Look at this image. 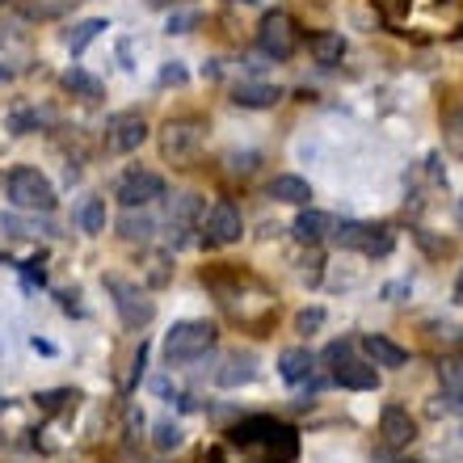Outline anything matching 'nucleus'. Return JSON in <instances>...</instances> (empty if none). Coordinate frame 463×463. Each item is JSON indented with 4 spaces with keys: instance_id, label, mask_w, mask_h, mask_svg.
I'll return each instance as SVG.
<instances>
[{
    "instance_id": "22",
    "label": "nucleus",
    "mask_w": 463,
    "mask_h": 463,
    "mask_svg": "<svg viewBox=\"0 0 463 463\" xmlns=\"http://www.w3.org/2000/svg\"><path fill=\"white\" fill-rule=\"evenodd\" d=\"M63 89H68V93H76V98H85V101H98L101 98V80H98V76H89L85 68L63 72Z\"/></svg>"
},
{
    "instance_id": "6",
    "label": "nucleus",
    "mask_w": 463,
    "mask_h": 463,
    "mask_svg": "<svg viewBox=\"0 0 463 463\" xmlns=\"http://www.w3.org/2000/svg\"><path fill=\"white\" fill-rule=\"evenodd\" d=\"M207 144V122L203 118H169L160 131V152L169 160H190Z\"/></svg>"
},
{
    "instance_id": "38",
    "label": "nucleus",
    "mask_w": 463,
    "mask_h": 463,
    "mask_svg": "<svg viewBox=\"0 0 463 463\" xmlns=\"http://www.w3.org/2000/svg\"><path fill=\"white\" fill-rule=\"evenodd\" d=\"M0 409H5V401H0Z\"/></svg>"
},
{
    "instance_id": "20",
    "label": "nucleus",
    "mask_w": 463,
    "mask_h": 463,
    "mask_svg": "<svg viewBox=\"0 0 463 463\" xmlns=\"http://www.w3.org/2000/svg\"><path fill=\"white\" fill-rule=\"evenodd\" d=\"M76 223H80V232H89V236L106 232V198H85V203L76 207Z\"/></svg>"
},
{
    "instance_id": "36",
    "label": "nucleus",
    "mask_w": 463,
    "mask_h": 463,
    "mask_svg": "<svg viewBox=\"0 0 463 463\" xmlns=\"http://www.w3.org/2000/svg\"><path fill=\"white\" fill-rule=\"evenodd\" d=\"M383 463H413V459H383Z\"/></svg>"
},
{
    "instance_id": "3",
    "label": "nucleus",
    "mask_w": 463,
    "mask_h": 463,
    "mask_svg": "<svg viewBox=\"0 0 463 463\" xmlns=\"http://www.w3.org/2000/svg\"><path fill=\"white\" fill-rule=\"evenodd\" d=\"M9 203L17 211H30V215H47L55 207V185L43 177L38 169H13L9 173Z\"/></svg>"
},
{
    "instance_id": "13",
    "label": "nucleus",
    "mask_w": 463,
    "mask_h": 463,
    "mask_svg": "<svg viewBox=\"0 0 463 463\" xmlns=\"http://www.w3.org/2000/svg\"><path fill=\"white\" fill-rule=\"evenodd\" d=\"M358 345H363V354H366V363H371V366H392V371H396V366L409 363V350H401L396 342L379 337V333H366Z\"/></svg>"
},
{
    "instance_id": "7",
    "label": "nucleus",
    "mask_w": 463,
    "mask_h": 463,
    "mask_svg": "<svg viewBox=\"0 0 463 463\" xmlns=\"http://www.w3.org/2000/svg\"><path fill=\"white\" fill-rule=\"evenodd\" d=\"M350 350H354L350 342H333L329 354H325L333 363V383H342V388H350V392H371L379 383V371L371 363L350 358Z\"/></svg>"
},
{
    "instance_id": "17",
    "label": "nucleus",
    "mask_w": 463,
    "mask_h": 463,
    "mask_svg": "<svg viewBox=\"0 0 463 463\" xmlns=\"http://www.w3.org/2000/svg\"><path fill=\"white\" fill-rule=\"evenodd\" d=\"M269 198L274 203H287V207H307V198H312V185L304 177H291V173H282L269 182Z\"/></svg>"
},
{
    "instance_id": "27",
    "label": "nucleus",
    "mask_w": 463,
    "mask_h": 463,
    "mask_svg": "<svg viewBox=\"0 0 463 463\" xmlns=\"http://www.w3.org/2000/svg\"><path fill=\"white\" fill-rule=\"evenodd\" d=\"M182 426H177V421H160L156 426V447L160 451H177V447H182Z\"/></svg>"
},
{
    "instance_id": "32",
    "label": "nucleus",
    "mask_w": 463,
    "mask_h": 463,
    "mask_svg": "<svg viewBox=\"0 0 463 463\" xmlns=\"http://www.w3.org/2000/svg\"><path fill=\"white\" fill-rule=\"evenodd\" d=\"M194 25V13H177V17H169V34H185Z\"/></svg>"
},
{
    "instance_id": "30",
    "label": "nucleus",
    "mask_w": 463,
    "mask_h": 463,
    "mask_svg": "<svg viewBox=\"0 0 463 463\" xmlns=\"http://www.w3.org/2000/svg\"><path fill=\"white\" fill-rule=\"evenodd\" d=\"M430 333H434L439 342H463V329H459V325H430Z\"/></svg>"
},
{
    "instance_id": "26",
    "label": "nucleus",
    "mask_w": 463,
    "mask_h": 463,
    "mask_svg": "<svg viewBox=\"0 0 463 463\" xmlns=\"http://www.w3.org/2000/svg\"><path fill=\"white\" fill-rule=\"evenodd\" d=\"M439 379L451 392H463V358H442V363H439Z\"/></svg>"
},
{
    "instance_id": "35",
    "label": "nucleus",
    "mask_w": 463,
    "mask_h": 463,
    "mask_svg": "<svg viewBox=\"0 0 463 463\" xmlns=\"http://www.w3.org/2000/svg\"><path fill=\"white\" fill-rule=\"evenodd\" d=\"M455 295H459V299H463V274H459V282H455Z\"/></svg>"
},
{
    "instance_id": "31",
    "label": "nucleus",
    "mask_w": 463,
    "mask_h": 463,
    "mask_svg": "<svg viewBox=\"0 0 463 463\" xmlns=\"http://www.w3.org/2000/svg\"><path fill=\"white\" fill-rule=\"evenodd\" d=\"M409 291H413L409 282H388V287H383V299H388V304H401V295H409Z\"/></svg>"
},
{
    "instance_id": "2",
    "label": "nucleus",
    "mask_w": 463,
    "mask_h": 463,
    "mask_svg": "<svg viewBox=\"0 0 463 463\" xmlns=\"http://www.w3.org/2000/svg\"><path fill=\"white\" fill-rule=\"evenodd\" d=\"M215 337H220V329H215L211 320H182V325H173L169 337H165V358H169V366L198 363V358L215 345Z\"/></svg>"
},
{
    "instance_id": "12",
    "label": "nucleus",
    "mask_w": 463,
    "mask_h": 463,
    "mask_svg": "<svg viewBox=\"0 0 463 463\" xmlns=\"http://www.w3.org/2000/svg\"><path fill=\"white\" fill-rule=\"evenodd\" d=\"M203 215H207V207H203V198H198V194H177V198H173L169 228L177 232L173 241L182 244V241H185V232H194L198 223H203Z\"/></svg>"
},
{
    "instance_id": "25",
    "label": "nucleus",
    "mask_w": 463,
    "mask_h": 463,
    "mask_svg": "<svg viewBox=\"0 0 463 463\" xmlns=\"http://www.w3.org/2000/svg\"><path fill=\"white\" fill-rule=\"evenodd\" d=\"M392 244H396V236H392L388 228H371V232H366L363 253H366V257H388V253H392Z\"/></svg>"
},
{
    "instance_id": "18",
    "label": "nucleus",
    "mask_w": 463,
    "mask_h": 463,
    "mask_svg": "<svg viewBox=\"0 0 463 463\" xmlns=\"http://www.w3.org/2000/svg\"><path fill=\"white\" fill-rule=\"evenodd\" d=\"M333 232V215H325V211H299V220H295V236H299V241H320V236H329Z\"/></svg>"
},
{
    "instance_id": "16",
    "label": "nucleus",
    "mask_w": 463,
    "mask_h": 463,
    "mask_svg": "<svg viewBox=\"0 0 463 463\" xmlns=\"http://www.w3.org/2000/svg\"><path fill=\"white\" fill-rule=\"evenodd\" d=\"M312 371H317V358H312L304 345H291V350L279 354V375L287 379V383H304Z\"/></svg>"
},
{
    "instance_id": "28",
    "label": "nucleus",
    "mask_w": 463,
    "mask_h": 463,
    "mask_svg": "<svg viewBox=\"0 0 463 463\" xmlns=\"http://www.w3.org/2000/svg\"><path fill=\"white\" fill-rule=\"evenodd\" d=\"M38 122H51V114L47 110H17L9 118V127H13V135H25L30 127H38Z\"/></svg>"
},
{
    "instance_id": "21",
    "label": "nucleus",
    "mask_w": 463,
    "mask_h": 463,
    "mask_svg": "<svg viewBox=\"0 0 463 463\" xmlns=\"http://www.w3.org/2000/svg\"><path fill=\"white\" fill-rule=\"evenodd\" d=\"M312 55H317V63H325V68L342 63L345 60V38L342 34H317L312 38Z\"/></svg>"
},
{
    "instance_id": "1",
    "label": "nucleus",
    "mask_w": 463,
    "mask_h": 463,
    "mask_svg": "<svg viewBox=\"0 0 463 463\" xmlns=\"http://www.w3.org/2000/svg\"><path fill=\"white\" fill-rule=\"evenodd\" d=\"M232 442L249 455V463H291L299 455L295 447V430L269 421V417H253L232 430Z\"/></svg>"
},
{
    "instance_id": "15",
    "label": "nucleus",
    "mask_w": 463,
    "mask_h": 463,
    "mask_svg": "<svg viewBox=\"0 0 463 463\" xmlns=\"http://www.w3.org/2000/svg\"><path fill=\"white\" fill-rule=\"evenodd\" d=\"M253 375H257L253 354H228L223 366L215 371V383H220V388H241V383H253Z\"/></svg>"
},
{
    "instance_id": "10",
    "label": "nucleus",
    "mask_w": 463,
    "mask_h": 463,
    "mask_svg": "<svg viewBox=\"0 0 463 463\" xmlns=\"http://www.w3.org/2000/svg\"><path fill=\"white\" fill-rule=\"evenodd\" d=\"M147 139V122L144 114L135 110H122L114 114L110 122H106V147H110L114 156H127V152H135V147Z\"/></svg>"
},
{
    "instance_id": "39",
    "label": "nucleus",
    "mask_w": 463,
    "mask_h": 463,
    "mask_svg": "<svg viewBox=\"0 0 463 463\" xmlns=\"http://www.w3.org/2000/svg\"><path fill=\"white\" fill-rule=\"evenodd\" d=\"M0 5H5V0H0Z\"/></svg>"
},
{
    "instance_id": "19",
    "label": "nucleus",
    "mask_w": 463,
    "mask_h": 463,
    "mask_svg": "<svg viewBox=\"0 0 463 463\" xmlns=\"http://www.w3.org/2000/svg\"><path fill=\"white\" fill-rule=\"evenodd\" d=\"M118 232H122V241H152V232H156V220H152L147 211H122Z\"/></svg>"
},
{
    "instance_id": "37",
    "label": "nucleus",
    "mask_w": 463,
    "mask_h": 463,
    "mask_svg": "<svg viewBox=\"0 0 463 463\" xmlns=\"http://www.w3.org/2000/svg\"><path fill=\"white\" fill-rule=\"evenodd\" d=\"M241 5H253V0H241Z\"/></svg>"
},
{
    "instance_id": "8",
    "label": "nucleus",
    "mask_w": 463,
    "mask_h": 463,
    "mask_svg": "<svg viewBox=\"0 0 463 463\" xmlns=\"http://www.w3.org/2000/svg\"><path fill=\"white\" fill-rule=\"evenodd\" d=\"M114 198L122 203V211H147L152 203H160V198H165V177L135 169V173H127V177L118 182V194H114Z\"/></svg>"
},
{
    "instance_id": "23",
    "label": "nucleus",
    "mask_w": 463,
    "mask_h": 463,
    "mask_svg": "<svg viewBox=\"0 0 463 463\" xmlns=\"http://www.w3.org/2000/svg\"><path fill=\"white\" fill-rule=\"evenodd\" d=\"M101 30H110V25L101 22V17H85V22H76V25H72V34L63 38V43H68V51H72V55H80V51H85L89 43H93V38L101 34Z\"/></svg>"
},
{
    "instance_id": "4",
    "label": "nucleus",
    "mask_w": 463,
    "mask_h": 463,
    "mask_svg": "<svg viewBox=\"0 0 463 463\" xmlns=\"http://www.w3.org/2000/svg\"><path fill=\"white\" fill-rule=\"evenodd\" d=\"M106 291L114 295V307H118V317H122L127 329H144L147 320H152V312H156L139 282H127V279H118V274H106Z\"/></svg>"
},
{
    "instance_id": "5",
    "label": "nucleus",
    "mask_w": 463,
    "mask_h": 463,
    "mask_svg": "<svg viewBox=\"0 0 463 463\" xmlns=\"http://www.w3.org/2000/svg\"><path fill=\"white\" fill-rule=\"evenodd\" d=\"M257 47H261L266 60H291L295 47H299V30H295V22L287 13L274 9L261 17V25H257Z\"/></svg>"
},
{
    "instance_id": "33",
    "label": "nucleus",
    "mask_w": 463,
    "mask_h": 463,
    "mask_svg": "<svg viewBox=\"0 0 463 463\" xmlns=\"http://www.w3.org/2000/svg\"><path fill=\"white\" fill-rule=\"evenodd\" d=\"M160 80H165V85H182L185 68H177V63H173V68H165V72H160Z\"/></svg>"
},
{
    "instance_id": "34",
    "label": "nucleus",
    "mask_w": 463,
    "mask_h": 463,
    "mask_svg": "<svg viewBox=\"0 0 463 463\" xmlns=\"http://www.w3.org/2000/svg\"><path fill=\"white\" fill-rule=\"evenodd\" d=\"M451 135H455V139H459V135H463V110L451 118Z\"/></svg>"
},
{
    "instance_id": "11",
    "label": "nucleus",
    "mask_w": 463,
    "mask_h": 463,
    "mask_svg": "<svg viewBox=\"0 0 463 463\" xmlns=\"http://www.w3.org/2000/svg\"><path fill=\"white\" fill-rule=\"evenodd\" d=\"M379 434H383L388 447H409V442L417 439V421L404 413L401 404H388V409L379 413Z\"/></svg>"
},
{
    "instance_id": "9",
    "label": "nucleus",
    "mask_w": 463,
    "mask_h": 463,
    "mask_svg": "<svg viewBox=\"0 0 463 463\" xmlns=\"http://www.w3.org/2000/svg\"><path fill=\"white\" fill-rule=\"evenodd\" d=\"M203 241L215 244V249H223V244H236L241 241V232H244V220H241V211L232 207V203H215V207L203 215Z\"/></svg>"
},
{
    "instance_id": "29",
    "label": "nucleus",
    "mask_w": 463,
    "mask_h": 463,
    "mask_svg": "<svg viewBox=\"0 0 463 463\" xmlns=\"http://www.w3.org/2000/svg\"><path fill=\"white\" fill-rule=\"evenodd\" d=\"M320 325H325V307H307V312H299V320H295L299 333H317Z\"/></svg>"
},
{
    "instance_id": "24",
    "label": "nucleus",
    "mask_w": 463,
    "mask_h": 463,
    "mask_svg": "<svg viewBox=\"0 0 463 463\" xmlns=\"http://www.w3.org/2000/svg\"><path fill=\"white\" fill-rule=\"evenodd\" d=\"M366 223H354V220H345V223H333V241L342 244V249H363L366 244Z\"/></svg>"
},
{
    "instance_id": "14",
    "label": "nucleus",
    "mask_w": 463,
    "mask_h": 463,
    "mask_svg": "<svg viewBox=\"0 0 463 463\" xmlns=\"http://www.w3.org/2000/svg\"><path fill=\"white\" fill-rule=\"evenodd\" d=\"M232 101L244 106V110H269V106H279L282 101V89L279 85H261V80H244V85H236Z\"/></svg>"
}]
</instances>
